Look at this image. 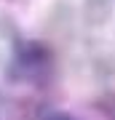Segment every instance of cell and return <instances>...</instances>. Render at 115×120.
<instances>
[{
  "label": "cell",
  "mask_w": 115,
  "mask_h": 120,
  "mask_svg": "<svg viewBox=\"0 0 115 120\" xmlns=\"http://www.w3.org/2000/svg\"><path fill=\"white\" fill-rule=\"evenodd\" d=\"M40 120H75L72 115H67V112H43V115H40Z\"/></svg>",
  "instance_id": "1"
},
{
  "label": "cell",
  "mask_w": 115,
  "mask_h": 120,
  "mask_svg": "<svg viewBox=\"0 0 115 120\" xmlns=\"http://www.w3.org/2000/svg\"><path fill=\"white\" fill-rule=\"evenodd\" d=\"M112 120H115V112H112Z\"/></svg>",
  "instance_id": "2"
}]
</instances>
